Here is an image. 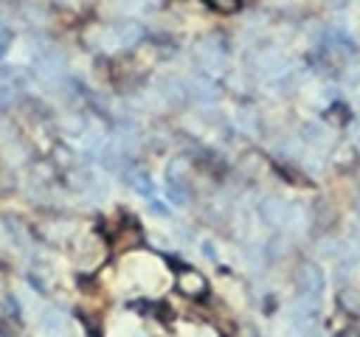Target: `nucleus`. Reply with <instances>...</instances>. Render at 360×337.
Instances as JSON below:
<instances>
[{
  "label": "nucleus",
  "instance_id": "obj_1",
  "mask_svg": "<svg viewBox=\"0 0 360 337\" xmlns=\"http://www.w3.org/2000/svg\"><path fill=\"white\" fill-rule=\"evenodd\" d=\"M323 289H326V278H323V272H321L318 267L307 264V267L301 270V295H304V306L315 309V306L321 303Z\"/></svg>",
  "mask_w": 360,
  "mask_h": 337
},
{
  "label": "nucleus",
  "instance_id": "obj_2",
  "mask_svg": "<svg viewBox=\"0 0 360 337\" xmlns=\"http://www.w3.org/2000/svg\"><path fill=\"white\" fill-rule=\"evenodd\" d=\"M39 323H42L45 334H51V337H70V331H68V317H65L59 309H51V306L42 309Z\"/></svg>",
  "mask_w": 360,
  "mask_h": 337
},
{
  "label": "nucleus",
  "instance_id": "obj_3",
  "mask_svg": "<svg viewBox=\"0 0 360 337\" xmlns=\"http://www.w3.org/2000/svg\"><path fill=\"white\" fill-rule=\"evenodd\" d=\"M127 183H129V188H135L141 197H152V177H149V171H143V168H129L127 171Z\"/></svg>",
  "mask_w": 360,
  "mask_h": 337
},
{
  "label": "nucleus",
  "instance_id": "obj_4",
  "mask_svg": "<svg viewBox=\"0 0 360 337\" xmlns=\"http://www.w3.org/2000/svg\"><path fill=\"white\" fill-rule=\"evenodd\" d=\"M166 194H169V199H172L174 205H186V202H188V188H186L183 177H174V174H172V168H169V174H166Z\"/></svg>",
  "mask_w": 360,
  "mask_h": 337
},
{
  "label": "nucleus",
  "instance_id": "obj_5",
  "mask_svg": "<svg viewBox=\"0 0 360 337\" xmlns=\"http://www.w3.org/2000/svg\"><path fill=\"white\" fill-rule=\"evenodd\" d=\"M180 286H183V292L197 295V292H202V289H205V281H202L197 272H186V275L180 278Z\"/></svg>",
  "mask_w": 360,
  "mask_h": 337
},
{
  "label": "nucleus",
  "instance_id": "obj_6",
  "mask_svg": "<svg viewBox=\"0 0 360 337\" xmlns=\"http://www.w3.org/2000/svg\"><path fill=\"white\" fill-rule=\"evenodd\" d=\"M8 39H11V34L8 31H0V56L8 51Z\"/></svg>",
  "mask_w": 360,
  "mask_h": 337
},
{
  "label": "nucleus",
  "instance_id": "obj_7",
  "mask_svg": "<svg viewBox=\"0 0 360 337\" xmlns=\"http://www.w3.org/2000/svg\"><path fill=\"white\" fill-rule=\"evenodd\" d=\"M298 337H323V334H318V331H312V329H304Z\"/></svg>",
  "mask_w": 360,
  "mask_h": 337
}]
</instances>
